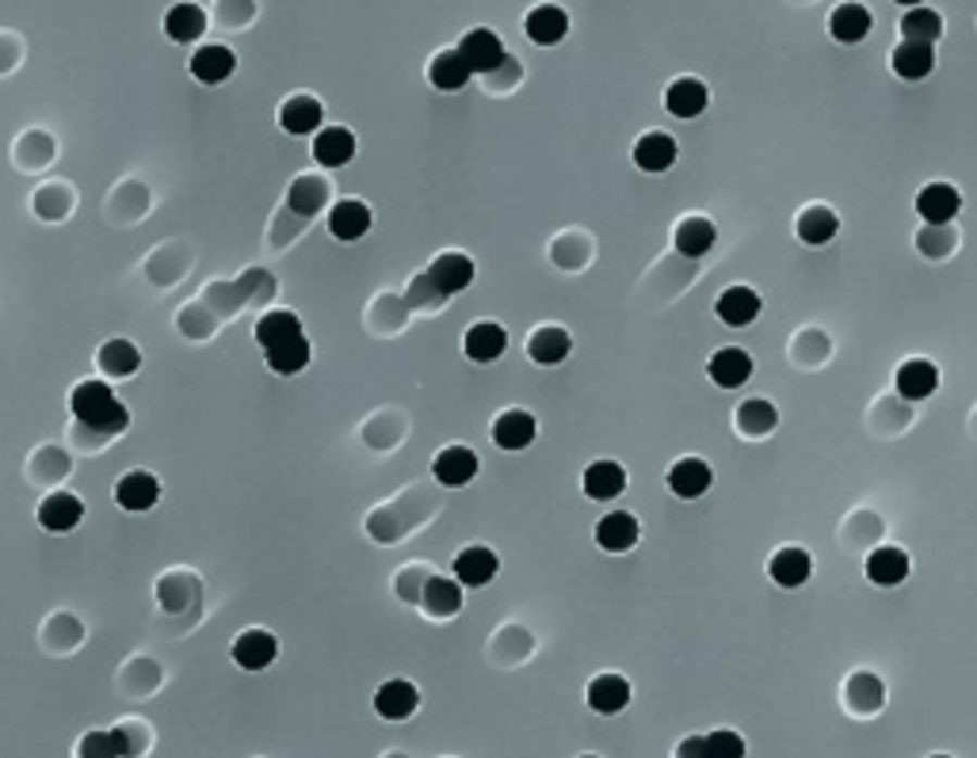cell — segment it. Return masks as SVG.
<instances>
[{"instance_id": "cell-1", "label": "cell", "mask_w": 977, "mask_h": 758, "mask_svg": "<svg viewBox=\"0 0 977 758\" xmlns=\"http://www.w3.org/2000/svg\"><path fill=\"white\" fill-rule=\"evenodd\" d=\"M256 343L264 348L267 370L272 374L295 378V374H302L305 366H310L313 348H310V340H305L298 313H290V309L264 313V317L256 320Z\"/></svg>"}, {"instance_id": "cell-2", "label": "cell", "mask_w": 977, "mask_h": 758, "mask_svg": "<svg viewBox=\"0 0 977 758\" xmlns=\"http://www.w3.org/2000/svg\"><path fill=\"white\" fill-rule=\"evenodd\" d=\"M70 408L88 431H100V434H123L130 427V412L126 404L111 393L108 381H80L70 396Z\"/></svg>"}, {"instance_id": "cell-3", "label": "cell", "mask_w": 977, "mask_h": 758, "mask_svg": "<svg viewBox=\"0 0 977 758\" xmlns=\"http://www.w3.org/2000/svg\"><path fill=\"white\" fill-rule=\"evenodd\" d=\"M454 50L462 54V62H466V70L474 73V77L477 73L489 77V73H497V70L509 65V50H504L501 35L489 31V27H474V31H466Z\"/></svg>"}, {"instance_id": "cell-4", "label": "cell", "mask_w": 977, "mask_h": 758, "mask_svg": "<svg viewBox=\"0 0 977 758\" xmlns=\"http://www.w3.org/2000/svg\"><path fill=\"white\" fill-rule=\"evenodd\" d=\"M424 279H428V287L436 290L439 298L462 294V290L474 282V260H469L466 252H443V256L431 260Z\"/></svg>"}, {"instance_id": "cell-5", "label": "cell", "mask_w": 977, "mask_h": 758, "mask_svg": "<svg viewBox=\"0 0 977 758\" xmlns=\"http://www.w3.org/2000/svg\"><path fill=\"white\" fill-rule=\"evenodd\" d=\"M371 225H375V214H371L367 202H360V199H337L329 206V232L337 240H345V244H352V240L367 237Z\"/></svg>"}, {"instance_id": "cell-6", "label": "cell", "mask_w": 977, "mask_h": 758, "mask_svg": "<svg viewBox=\"0 0 977 758\" xmlns=\"http://www.w3.org/2000/svg\"><path fill=\"white\" fill-rule=\"evenodd\" d=\"M355 156V134L348 126H321L313 130V161L321 168H345Z\"/></svg>"}, {"instance_id": "cell-7", "label": "cell", "mask_w": 977, "mask_h": 758, "mask_svg": "<svg viewBox=\"0 0 977 758\" xmlns=\"http://www.w3.org/2000/svg\"><path fill=\"white\" fill-rule=\"evenodd\" d=\"M665 484H668V492L680 495V500H699V495L711 492L714 472H711V465H706L703 457H680V462L668 469Z\"/></svg>"}, {"instance_id": "cell-8", "label": "cell", "mask_w": 977, "mask_h": 758, "mask_svg": "<svg viewBox=\"0 0 977 758\" xmlns=\"http://www.w3.org/2000/svg\"><path fill=\"white\" fill-rule=\"evenodd\" d=\"M416 709H421V690H416L409 679H390V682H383V686H378L375 712L383 720H393V724H398V720L413 717Z\"/></svg>"}, {"instance_id": "cell-9", "label": "cell", "mask_w": 977, "mask_h": 758, "mask_svg": "<svg viewBox=\"0 0 977 758\" xmlns=\"http://www.w3.org/2000/svg\"><path fill=\"white\" fill-rule=\"evenodd\" d=\"M462 351H466L469 363H497L509 351V332L497 320H477V325L466 328Z\"/></svg>"}, {"instance_id": "cell-10", "label": "cell", "mask_w": 977, "mask_h": 758, "mask_svg": "<svg viewBox=\"0 0 977 758\" xmlns=\"http://www.w3.org/2000/svg\"><path fill=\"white\" fill-rule=\"evenodd\" d=\"M156 500H161V480L146 469L126 472V477L115 484V503L123 507V511H134V515L149 511V507H156Z\"/></svg>"}, {"instance_id": "cell-11", "label": "cell", "mask_w": 977, "mask_h": 758, "mask_svg": "<svg viewBox=\"0 0 977 758\" xmlns=\"http://www.w3.org/2000/svg\"><path fill=\"white\" fill-rule=\"evenodd\" d=\"M275 656H279V641L267 629H245L234 641V664L245 671H264L275 664Z\"/></svg>"}, {"instance_id": "cell-12", "label": "cell", "mask_w": 977, "mask_h": 758, "mask_svg": "<svg viewBox=\"0 0 977 758\" xmlns=\"http://www.w3.org/2000/svg\"><path fill=\"white\" fill-rule=\"evenodd\" d=\"M431 477L447 488L469 484V480L477 477V454L469 446H459V442H454V446H443L436 454V462H431Z\"/></svg>"}, {"instance_id": "cell-13", "label": "cell", "mask_w": 977, "mask_h": 758, "mask_svg": "<svg viewBox=\"0 0 977 758\" xmlns=\"http://www.w3.org/2000/svg\"><path fill=\"white\" fill-rule=\"evenodd\" d=\"M497 568H501V560L489 545H469L454 557V580L462 588H485V583L497 580Z\"/></svg>"}, {"instance_id": "cell-14", "label": "cell", "mask_w": 977, "mask_h": 758, "mask_svg": "<svg viewBox=\"0 0 977 758\" xmlns=\"http://www.w3.org/2000/svg\"><path fill=\"white\" fill-rule=\"evenodd\" d=\"M714 309H718V320L729 328H749L752 320L760 317V309H764V302H760V294L752 287H726L718 294V302H714Z\"/></svg>"}, {"instance_id": "cell-15", "label": "cell", "mask_w": 977, "mask_h": 758, "mask_svg": "<svg viewBox=\"0 0 977 758\" xmlns=\"http://www.w3.org/2000/svg\"><path fill=\"white\" fill-rule=\"evenodd\" d=\"M524 31L535 47H558L569 35V12L558 9V4H539V9L527 12Z\"/></svg>"}, {"instance_id": "cell-16", "label": "cell", "mask_w": 977, "mask_h": 758, "mask_svg": "<svg viewBox=\"0 0 977 758\" xmlns=\"http://www.w3.org/2000/svg\"><path fill=\"white\" fill-rule=\"evenodd\" d=\"M916 210H920L924 225H951L962 210V194L951 184H928L916 194Z\"/></svg>"}, {"instance_id": "cell-17", "label": "cell", "mask_w": 977, "mask_h": 758, "mask_svg": "<svg viewBox=\"0 0 977 758\" xmlns=\"http://www.w3.org/2000/svg\"><path fill=\"white\" fill-rule=\"evenodd\" d=\"M893 386H898V396H905V401H928L939 386L936 363H931V358H905V363L898 366Z\"/></svg>"}, {"instance_id": "cell-18", "label": "cell", "mask_w": 977, "mask_h": 758, "mask_svg": "<svg viewBox=\"0 0 977 758\" xmlns=\"http://www.w3.org/2000/svg\"><path fill=\"white\" fill-rule=\"evenodd\" d=\"M535 434H539V424H535V416L524 408H509L493 419V442L501 450H512V454L531 446Z\"/></svg>"}, {"instance_id": "cell-19", "label": "cell", "mask_w": 977, "mask_h": 758, "mask_svg": "<svg viewBox=\"0 0 977 758\" xmlns=\"http://www.w3.org/2000/svg\"><path fill=\"white\" fill-rule=\"evenodd\" d=\"M676 156H680L676 141L668 138V134H661V130L641 134V138L634 141V164H638L641 172H649V176H661V172H668L676 164Z\"/></svg>"}, {"instance_id": "cell-20", "label": "cell", "mask_w": 977, "mask_h": 758, "mask_svg": "<svg viewBox=\"0 0 977 758\" xmlns=\"http://www.w3.org/2000/svg\"><path fill=\"white\" fill-rule=\"evenodd\" d=\"M706 374L718 389H741L752 378V355L744 348H722L711 355Z\"/></svg>"}, {"instance_id": "cell-21", "label": "cell", "mask_w": 977, "mask_h": 758, "mask_svg": "<svg viewBox=\"0 0 977 758\" xmlns=\"http://www.w3.org/2000/svg\"><path fill=\"white\" fill-rule=\"evenodd\" d=\"M767 572H772V580L779 583L782 591H794L810 580L813 557L802 549V545H782V549H775V557L767 560Z\"/></svg>"}, {"instance_id": "cell-22", "label": "cell", "mask_w": 977, "mask_h": 758, "mask_svg": "<svg viewBox=\"0 0 977 758\" xmlns=\"http://www.w3.org/2000/svg\"><path fill=\"white\" fill-rule=\"evenodd\" d=\"M580 488H585L588 500L608 503V500H615V495H623L626 469L618 462H611V457H600V462H592L585 469V477H580Z\"/></svg>"}, {"instance_id": "cell-23", "label": "cell", "mask_w": 977, "mask_h": 758, "mask_svg": "<svg viewBox=\"0 0 977 758\" xmlns=\"http://www.w3.org/2000/svg\"><path fill=\"white\" fill-rule=\"evenodd\" d=\"M714 240H718V229H714V222L711 217H703V214L684 217V222L676 225V232H673L676 252L688 256V260H703L706 252L714 248Z\"/></svg>"}, {"instance_id": "cell-24", "label": "cell", "mask_w": 977, "mask_h": 758, "mask_svg": "<svg viewBox=\"0 0 977 758\" xmlns=\"http://www.w3.org/2000/svg\"><path fill=\"white\" fill-rule=\"evenodd\" d=\"M890 62H893V73H898L901 80H924L931 70H936V42L901 39Z\"/></svg>"}, {"instance_id": "cell-25", "label": "cell", "mask_w": 977, "mask_h": 758, "mask_svg": "<svg viewBox=\"0 0 977 758\" xmlns=\"http://www.w3.org/2000/svg\"><path fill=\"white\" fill-rule=\"evenodd\" d=\"M630 682L623 679V674L608 671V674H596L592 682H588V705H592L596 712H603V717H615V712H623L626 705H630Z\"/></svg>"}, {"instance_id": "cell-26", "label": "cell", "mask_w": 977, "mask_h": 758, "mask_svg": "<svg viewBox=\"0 0 977 758\" xmlns=\"http://www.w3.org/2000/svg\"><path fill=\"white\" fill-rule=\"evenodd\" d=\"M80 519H85V503L70 492H54L39 503V527L50 530V534H65V530H73Z\"/></svg>"}, {"instance_id": "cell-27", "label": "cell", "mask_w": 977, "mask_h": 758, "mask_svg": "<svg viewBox=\"0 0 977 758\" xmlns=\"http://www.w3.org/2000/svg\"><path fill=\"white\" fill-rule=\"evenodd\" d=\"M638 538H641V527H638V519H634L630 511H611V515H603V519L596 522V542H600V549H608V553L634 549Z\"/></svg>"}, {"instance_id": "cell-28", "label": "cell", "mask_w": 977, "mask_h": 758, "mask_svg": "<svg viewBox=\"0 0 977 758\" xmlns=\"http://www.w3.org/2000/svg\"><path fill=\"white\" fill-rule=\"evenodd\" d=\"M573 351V336L565 332V328L558 325H542L531 332V340H527V358L539 366H558L565 363Z\"/></svg>"}, {"instance_id": "cell-29", "label": "cell", "mask_w": 977, "mask_h": 758, "mask_svg": "<svg viewBox=\"0 0 977 758\" xmlns=\"http://www.w3.org/2000/svg\"><path fill=\"white\" fill-rule=\"evenodd\" d=\"M870 27H875V16H870L867 4H855V0L840 4V9L829 16L832 39L844 42V47H855V42H863L870 35Z\"/></svg>"}, {"instance_id": "cell-30", "label": "cell", "mask_w": 977, "mask_h": 758, "mask_svg": "<svg viewBox=\"0 0 977 758\" xmlns=\"http://www.w3.org/2000/svg\"><path fill=\"white\" fill-rule=\"evenodd\" d=\"M867 580L875 588H898L909 580V553L898 545H878L867 557Z\"/></svg>"}, {"instance_id": "cell-31", "label": "cell", "mask_w": 977, "mask_h": 758, "mask_svg": "<svg viewBox=\"0 0 977 758\" xmlns=\"http://www.w3.org/2000/svg\"><path fill=\"white\" fill-rule=\"evenodd\" d=\"M237 70V58L229 47H218V42H211V47H199L196 58H191V77L199 80V85H222V80H229Z\"/></svg>"}, {"instance_id": "cell-32", "label": "cell", "mask_w": 977, "mask_h": 758, "mask_svg": "<svg viewBox=\"0 0 977 758\" xmlns=\"http://www.w3.org/2000/svg\"><path fill=\"white\" fill-rule=\"evenodd\" d=\"M706 103H711V92H706V85L696 77L673 80L665 92V108H668V115H676V118H699L706 111Z\"/></svg>"}, {"instance_id": "cell-33", "label": "cell", "mask_w": 977, "mask_h": 758, "mask_svg": "<svg viewBox=\"0 0 977 758\" xmlns=\"http://www.w3.org/2000/svg\"><path fill=\"white\" fill-rule=\"evenodd\" d=\"M279 123H283V130L287 134L305 138V134L321 130V123H325V108H321V100H313V96H290V100L279 108Z\"/></svg>"}, {"instance_id": "cell-34", "label": "cell", "mask_w": 977, "mask_h": 758, "mask_svg": "<svg viewBox=\"0 0 977 758\" xmlns=\"http://www.w3.org/2000/svg\"><path fill=\"white\" fill-rule=\"evenodd\" d=\"M421 606L431 618H454L462 610V583L447 576H428L421 591Z\"/></svg>"}, {"instance_id": "cell-35", "label": "cell", "mask_w": 977, "mask_h": 758, "mask_svg": "<svg viewBox=\"0 0 977 758\" xmlns=\"http://www.w3.org/2000/svg\"><path fill=\"white\" fill-rule=\"evenodd\" d=\"M775 427H779V408H775L767 396H749V401H741V408H737V431H741L744 439H767Z\"/></svg>"}, {"instance_id": "cell-36", "label": "cell", "mask_w": 977, "mask_h": 758, "mask_svg": "<svg viewBox=\"0 0 977 758\" xmlns=\"http://www.w3.org/2000/svg\"><path fill=\"white\" fill-rule=\"evenodd\" d=\"M794 232L805 240V244H813V248H817V244H829V240L840 232V217H837V210H832V206H822V202H817V206H805L802 214H798Z\"/></svg>"}, {"instance_id": "cell-37", "label": "cell", "mask_w": 977, "mask_h": 758, "mask_svg": "<svg viewBox=\"0 0 977 758\" xmlns=\"http://www.w3.org/2000/svg\"><path fill=\"white\" fill-rule=\"evenodd\" d=\"M844 694H848V709L860 712V717H870V712H878V709H882V702H886L882 679H878V674H870V671H855L852 679H848Z\"/></svg>"}, {"instance_id": "cell-38", "label": "cell", "mask_w": 977, "mask_h": 758, "mask_svg": "<svg viewBox=\"0 0 977 758\" xmlns=\"http://www.w3.org/2000/svg\"><path fill=\"white\" fill-rule=\"evenodd\" d=\"M469 77H474V73L466 70L459 50H439L428 65V80L439 88V92H462V88L469 85Z\"/></svg>"}, {"instance_id": "cell-39", "label": "cell", "mask_w": 977, "mask_h": 758, "mask_svg": "<svg viewBox=\"0 0 977 758\" xmlns=\"http://www.w3.org/2000/svg\"><path fill=\"white\" fill-rule=\"evenodd\" d=\"M203 31H206V12L199 9V4H191V0H180V4H173V9H168L165 35L173 42H196Z\"/></svg>"}, {"instance_id": "cell-40", "label": "cell", "mask_w": 977, "mask_h": 758, "mask_svg": "<svg viewBox=\"0 0 977 758\" xmlns=\"http://www.w3.org/2000/svg\"><path fill=\"white\" fill-rule=\"evenodd\" d=\"M96 363H100V370L108 378H130V374H138L141 355L130 340H108L100 348V355H96Z\"/></svg>"}, {"instance_id": "cell-41", "label": "cell", "mask_w": 977, "mask_h": 758, "mask_svg": "<svg viewBox=\"0 0 977 758\" xmlns=\"http://www.w3.org/2000/svg\"><path fill=\"white\" fill-rule=\"evenodd\" d=\"M901 35H905V39L936 42L939 35H943V20H939V12L928 9V4H913V9H905V16H901Z\"/></svg>"}, {"instance_id": "cell-42", "label": "cell", "mask_w": 977, "mask_h": 758, "mask_svg": "<svg viewBox=\"0 0 977 758\" xmlns=\"http://www.w3.org/2000/svg\"><path fill=\"white\" fill-rule=\"evenodd\" d=\"M699 755H711V758H737L744 755V740L729 728H718L711 732L706 740H699Z\"/></svg>"}, {"instance_id": "cell-43", "label": "cell", "mask_w": 977, "mask_h": 758, "mask_svg": "<svg viewBox=\"0 0 977 758\" xmlns=\"http://www.w3.org/2000/svg\"><path fill=\"white\" fill-rule=\"evenodd\" d=\"M916 244H920V252H928V256H947L954 248V237L947 225H924V232L916 237Z\"/></svg>"}, {"instance_id": "cell-44", "label": "cell", "mask_w": 977, "mask_h": 758, "mask_svg": "<svg viewBox=\"0 0 977 758\" xmlns=\"http://www.w3.org/2000/svg\"><path fill=\"white\" fill-rule=\"evenodd\" d=\"M118 750H126V743L118 732H96L80 743V755H118Z\"/></svg>"}, {"instance_id": "cell-45", "label": "cell", "mask_w": 977, "mask_h": 758, "mask_svg": "<svg viewBox=\"0 0 977 758\" xmlns=\"http://www.w3.org/2000/svg\"><path fill=\"white\" fill-rule=\"evenodd\" d=\"M898 4H905V9H913V4H924V0H898Z\"/></svg>"}]
</instances>
